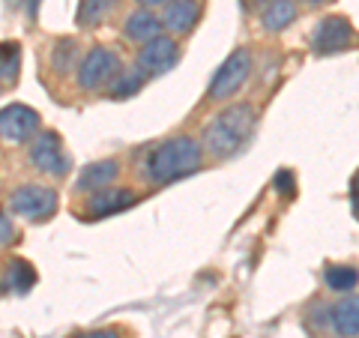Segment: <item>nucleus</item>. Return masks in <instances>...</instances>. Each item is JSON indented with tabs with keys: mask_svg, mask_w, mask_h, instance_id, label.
<instances>
[{
	"mask_svg": "<svg viewBox=\"0 0 359 338\" xmlns=\"http://www.w3.org/2000/svg\"><path fill=\"white\" fill-rule=\"evenodd\" d=\"M198 168H201V144L183 135V138H171L159 144L156 150H150L147 162H144V177H147V183L165 186L195 174Z\"/></svg>",
	"mask_w": 359,
	"mask_h": 338,
	"instance_id": "1",
	"label": "nucleus"
},
{
	"mask_svg": "<svg viewBox=\"0 0 359 338\" xmlns=\"http://www.w3.org/2000/svg\"><path fill=\"white\" fill-rule=\"evenodd\" d=\"M252 129H255V108L245 102L231 105L222 114H216V120L207 126L204 147L216 159H231V156H237L245 147Z\"/></svg>",
	"mask_w": 359,
	"mask_h": 338,
	"instance_id": "2",
	"label": "nucleus"
},
{
	"mask_svg": "<svg viewBox=\"0 0 359 338\" xmlns=\"http://www.w3.org/2000/svg\"><path fill=\"white\" fill-rule=\"evenodd\" d=\"M60 144L63 141H60V135L54 129H45L39 135H33L30 150H27L30 165L36 168V171L48 174V177H66V171H69V159H66Z\"/></svg>",
	"mask_w": 359,
	"mask_h": 338,
	"instance_id": "3",
	"label": "nucleus"
},
{
	"mask_svg": "<svg viewBox=\"0 0 359 338\" xmlns=\"http://www.w3.org/2000/svg\"><path fill=\"white\" fill-rule=\"evenodd\" d=\"M123 69L117 51L105 48V45H96L84 54L81 66H78V87L81 90H96L102 84H111L117 78V72Z\"/></svg>",
	"mask_w": 359,
	"mask_h": 338,
	"instance_id": "4",
	"label": "nucleus"
},
{
	"mask_svg": "<svg viewBox=\"0 0 359 338\" xmlns=\"http://www.w3.org/2000/svg\"><path fill=\"white\" fill-rule=\"evenodd\" d=\"M249 75H252V54L245 48L231 51L228 60L219 66V72L210 84V99L212 102H222V99L233 96L245 81H249Z\"/></svg>",
	"mask_w": 359,
	"mask_h": 338,
	"instance_id": "5",
	"label": "nucleus"
},
{
	"mask_svg": "<svg viewBox=\"0 0 359 338\" xmlns=\"http://www.w3.org/2000/svg\"><path fill=\"white\" fill-rule=\"evenodd\" d=\"M9 207L15 216H25L27 222H45L57 210V191L48 186H21L13 191Z\"/></svg>",
	"mask_w": 359,
	"mask_h": 338,
	"instance_id": "6",
	"label": "nucleus"
},
{
	"mask_svg": "<svg viewBox=\"0 0 359 338\" xmlns=\"http://www.w3.org/2000/svg\"><path fill=\"white\" fill-rule=\"evenodd\" d=\"M356 33H353V25L341 15H330V18H320L318 27L311 33V45L318 54H339V51H347L353 45Z\"/></svg>",
	"mask_w": 359,
	"mask_h": 338,
	"instance_id": "7",
	"label": "nucleus"
},
{
	"mask_svg": "<svg viewBox=\"0 0 359 338\" xmlns=\"http://www.w3.org/2000/svg\"><path fill=\"white\" fill-rule=\"evenodd\" d=\"M39 129V114L27 105H6L0 111V138L6 144H25Z\"/></svg>",
	"mask_w": 359,
	"mask_h": 338,
	"instance_id": "8",
	"label": "nucleus"
},
{
	"mask_svg": "<svg viewBox=\"0 0 359 338\" xmlns=\"http://www.w3.org/2000/svg\"><path fill=\"white\" fill-rule=\"evenodd\" d=\"M180 58L177 39L174 36H156L141 48L138 54V69L144 75H165L168 69H174V63Z\"/></svg>",
	"mask_w": 359,
	"mask_h": 338,
	"instance_id": "9",
	"label": "nucleus"
},
{
	"mask_svg": "<svg viewBox=\"0 0 359 338\" xmlns=\"http://www.w3.org/2000/svg\"><path fill=\"white\" fill-rule=\"evenodd\" d=\"M198 18H201V0H171L165 6L162 25L171 33H177V36H186V33L195 30Z\"/></svg>",
	"mask_w": 359,
	"mask_h": 338,
	"instance_id": "10",
	"label": "nucleus"
},
{
	"mask_svg": "<svg viewBox=\"0 0 359 338\" xmlns=\"http://www.w3.org/2000/svg\"><path fill=\"white\" fill-rule=\"evenodd\" d=\"M135 204V195L129 189H99L90 198V212L93 216H114L120 210H129Z\"/></svg>",
	"mask_w": 359,
	"mask_h": 338,
	"instance_id": "11",
	"label": "nucleus"
},
{
	"mask_svg": "<svg viewBox=\"0 0 359 338\" xmlns=\"http://www.w3.org/2000/svg\"><path fill=\"white\" fill-rule=\"evenodd\" d=\"M162 18H156L150 9H138V13H132L126 18V25H123V33L132 39V42H150L156 36H162Z\"/></svg>",
	"mask_w": 359,
	"mask_h": 338,
	"instance_id": "12",
	"label": "nucleus"
},
{
	"mask_svg": "<svg viewBox=\"0 0 359 338\" xmlns=\"http://www.w3.org/2000/svg\"><path fill=\"white\" fill-rule=\"evenodd\" d=\"M332 330L341 338H359V297H347L330 311Z\"/></svg>",
	"mask_w": 359,
	"mask_h": 338,
	"instance_id": "13",
	"label": "nucleus"
},
{
	"mask_svg": "<svg viewBox=\"0 0 359 338\" xmlns=\"http://www.w3.org/2000/svg\"><path fill=\"white\" fill-rule=\"evenodd\" d=\"M117 174H120V168H117V162H111V159L87 165L84 171H81V177H78V191H99V189H108V186L117 180Z\"/></svg>",
	"mask_w": 359,
	"mask_h": 338,
	"instance_id": "14",
	"label": "nucleus"
},
{
	"mask_svg": "<svg viewBox=\"0 0 359 338\" xmlns=\"http://www.w3.org/2000/svg\"><path fill=\"white\" fill-rule=\"evenodd\" d=\"M294 18H297V4L294 0H273V4H266L264 9V30L269 33H278V30H285L287 25H294Z\"/></svg>",
	"mask_w": 359,
	"mask_h": 338,
	"instance_id": "15",
	"label": "nucleus"
},
{
	"mask_svg": "<svg viewBox=\"0 0 359 338\" xmlns=\"http://www.w3.org/2000/svg\"><path fill=\"white\" fill-rule=\"evenodd\" d=\"M21 69V45L0 42V84H15Z\"/></svg>",
	"mask_w": 359,
	"mask_h": 338,
	"instance_id": "16",
	"label": "nucleus"
},
{
	"mask_svg": "<svg viewBox=\"0 0 359 338\" xmlns=\"http://www.w3.org/2000/svg\"><path fill=\"white\" fill-rule=\"evenodd\" d=\"M75 60H78V42L75 39H57L51 48V69L57 75H66L75 69Z\"/></svg>",
	"mask_w": 359,
	"mask_h": 338,
	"instance_id": "17",
	"label": "nucleus"
},
{
	"mask_svg": "<svg viewBox=\"0 0 359 338\" xmlns=\"http://www.w3.org/2000/svg\"><path fill=\"white\" fill-rule=\"evenodd\" d=\"M144 81H147V75H144L141 69H120L117 78L111 81V96L114 99H129L144 87Z\"/></svg>",
	"mask_w": 359,
	"mask_h": 338,
	"instance_id": "18",
	"label": "nucleus"
},
{
	"mask_svg": "<svg viewBox=\"0 0 359 338\" xmlns=\"http://www.w3.org/2000/svg\"><path fill=\"white\" fill-rule=\"evenodd\" d=\"M323 281H327V288L335 290V294H347V290H353V288H356L359 273H356V266L335 264V266H330L327 273H323Z\"/></svg>",
	"mask_w": 359,
	"mask_h": 338,
	"instance_id": "19",
	"label": "nucleus"
},
{
	"mask_svg": "<svg viewBox=\"0 0 359 338\" xmlns=\"http://www.w3.org/2000/svg\"><path fill=\"white\" fill-rule=\"evenodd\" d=\"M6 285H9V290H15V294H27V290L36 285V273H33V266L27 261H9Z\"/></svg>",
	"mask_w": 359,
	"mask_h": 338,
	"instance_id": "20",
	"label": "nucleus"
},
{
	"mask_svg": "<svg viewBox=\"0 0 359 338\" xmlns=\"http://www.w3.org/2000/svg\"><path fill=\"white\" fill-rule=\"evenodd\" d=\"M117 0H81V6H78V25L81 27H99L102 25V18L114 9Z\"/></svg>",
	"mask_w": 359,
	"mask_h": 338,
	"instance_id": "21",
	"label": "nucleus"
},
{
	"mask_svg": "<svg viewBox=\"0 0 359 338\" xmlns=\"http://www.w3.org/2000/svg\"><path fill=\"white\" fill-rule=\"evenodd\" d=\"M273 186H276V191H282L285 198H290L297 191L294 189V174H290V171H278L276 180H273Z\"/></svg>",
	"mask_w": 359,
	"mask_h": 338,
	"instance_id": "22",
	"label": "nucleus"
},
{
	"mask_svg": "<svg viewBox=\"0 0 359 338\" xmlns=\"http://www.w3.org/2000/svg\"><path fill=\"white\" fill-rule=\"evenodd\" d=\"M15 236L18 231L13 228V222H9L4 212H0V245H9V243H15Z\"/></svg>",
	"mask_w": 359,
	"mask_h": 338,
	"instance_id": "23",
	"label": "nucleus"
},
{
	"mask_svg": "<svg viewBox=\"0 0 359 338\" xmlns=\"http://www.w3.org/2000/svg\"><path fill=\"white\" fill-rule=\"evenodd\" d=\"M72 338H120L114 330H90V332H78Z\"/></svg>",
	"mask_w": 359,
	"mask_h": 338,
	"instance_id": "24",
	"label": "nucleus"
},
{
	"mask_svg": "<svg viewBox=\"0 0 359 338\" xmlns=\"http://www.w3.org/2000/svg\"><path fill=\"white\" fill-rule=\"evenodd\" d=\"M138 4L147 9V6H165V4H171V0H138Z\"/></svg>",
	"mask_w": 359,
	"mask_h": 338,
	"instance_id": "25",
	"label": "nucleus"
},
{
	"mask_svg": "<svg viewBox=\"0 0 359 338\" xmlns=\"http://www.w3.org/2000/svg\"><path fill=\"white\" fill-rule=\"evenodd\" d=\"M353 207L359 212V177H356V183H353Z\"/></svg>",
	"mask_w": 359,
	"mask_h": 338,
	"instance_id": "26",
	"label": "nucleus"
},
{
	"mask_svg": "<svg viewBox=\"0 0 359 338\" xmlns=\"http://www.w3.org/2000/svg\"><path fill=\"white\" fill-rule=\"evenodd\" d=\"M252 6H257V4H273V0H249Z\"/></svg>",
	"mask_w": 359,
	"mask_h": 338,
	"instance_id": "27",
	"label": "nucleus"
},
{
	"mask_svg": "<svg viewBox=\"0 0 359 338\" xmlns=\"http://www.w3.org/2000/svg\"><path fill=\"white\" fill-rule=\"evenodd\" d=\"M306 4H323V0H306Z\"/></svg>",
	"mask_w": 359,
	"mask_h": 338,
	"instance_id": "28",
	"label": "nucleus"
},
{
	"mask_svg": "<svg viewBox=\"0 0 359 338\" xmlns=\"http://www.w3.org/2000/svg\"><path fill=\"white\" fill-rule=\"evenodd\" d=\"M9 4H15V6H18V4H21V0H9Z\"/></svg>",
	"mask_w": 359,
	"mask_h": 338,
	"instance_id": "29",
	"label": "nucleus"
}]
</instances>
